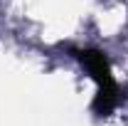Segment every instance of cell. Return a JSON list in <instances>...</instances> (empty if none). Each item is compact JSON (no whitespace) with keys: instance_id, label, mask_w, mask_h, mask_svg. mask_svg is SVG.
<instances>
[{"instance_id":"6da1fadb","label":"cell","mask_w":128,"mask_h":126,"mask_svg":"<svg viewBox=\"0 0 128 126\" xmlns=\"http://www.w3.org/2000/svg\"><path fill=\"white\" fill-rule=\"evenodd\" d=\"M76 57L86 64V69L91 72V77L98 82V96H96V104H94L96 111L98 114H108L113 109V104H116L118 87H116V82L111 77V69H108L106 57L101 52H96V49H81Z\"/></svg>"}]
</instances>
